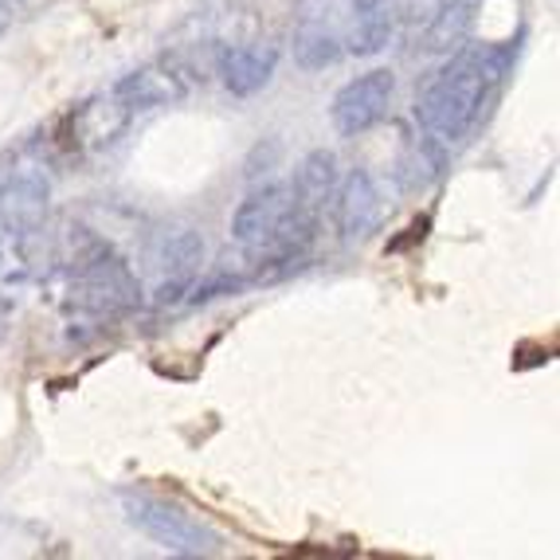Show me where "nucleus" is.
Returning <instances> with one entry per match:
<instances>
[{
	"mask_svg": "<svg viewBox=\"0 0 560 560\" xmlns=\"http://www.w3.org/2000/svg\"><path fill=\"white\" fill-rule=\"evenodd\" d=\"M393 39L388 0H294L290 56L302 71H326L346 56H376Z\"/></svg>",
	"mask_w": 560,
	"mask_h": 560,
	"instance_id": "1",
	"label": "nucleus"
},
{
	"mask_svg": "<svg viewBox=\"0 0 560 560\" xmlns=\"http://www.w3.org/2000/svg\"><path fill=\"white\" fill-rule=\"evenodd\" d=\"M502 75L494 51H463L455 47L447 63L423 83L420 98H416V121L428 141H435L440 150L458 145L475 130V121L482 118V106L490 98V86Z\"/></svg>",
	"mask_w": 560,
	"mask_h": 560,
	"instance_id": "2",
	"label": "nucleus"
},
{
	"mask_svg": "<svg viewBox=\"0 0 560 560\" xmlns=\"http://www.w3.org/2000/svg\"><path fill=\"white\" fill-rule=\"evenodd\" d=\"M71 306L94 318H118L141 306V279L106 240L83 235L71 255Z\"/></svg>",
	"mask_w": 560,
	"mask_h": 560,
	"instance_id": "3",
	"label": "nucleus"
},
{
	"mask_svg": "<svg viewBox=\"0 0 560 560\" xmlns=\"http://www.w3.org/2000/svg\"><path fill=\"white\" fill-rule=\"evenodd\" d=\"M121 514L153 545H161L165 552H177V557H212L220 549V533L212 525L200 522L197 514H188L185 505L165 502V498L130 490V494H121Z\"/></svg>",
	"mask_w": 560,
	"mask_h": 560,
	"instance_id": "4",
	"label": "nucleus"
},
{
	"mask_svg": "<svg viewBox=\"0 0 560 560\" xmlns=\"http://www.w3.org/2000/svg\"><path fill=\"white\" fill-rule=\"evenodd\" d=\"M150 302L153 306H177L188 299L192 282L200 279L205 267V235L188 224L161 228L150 240Z\"/></svg>",
	"mask_w": 560,
	"mask_h": 560,
	"instance_id": "5",
	"label": "nucleus"
},
{
	"mask_svg": "<svg viewBox=\"0 0 560 560\" xmlns=\"http://www.w3.org/2000/svg\"><path fill=\"white\" fill-rule=\"evenodd\" d=\"M51 205V180L39 165H12L0 177V235L32 240L44 228Z\"/></svg>",
	"mask_w": 560,
	"mask_h": 560,
	"instance_id": "6",
	"label": "nucleus"
},
{
	"mask_svg": "<svg viewBox=\"0 0 560 560\" xmlns=\"http://www.w3.org/2000/svg\"><path fill=\"white\" fill-rule=\"evenodd\" d=\"M393 94H396V75L388 67H373V71H364V75L349 79L334 98V130L341 138H361L384 121L388 106H393Z\"/></svg>",
	"mask_w": 560,
	"mask_h": 560,
	"instance_id": "7",
	"label": "nucleus"
},
{
	"mask_svg": "<svg viewBox=\"0 0 560 560\" xmlns=\"http://www.w3.org/2000/svg\"><path fill=\"white\" fill-rule=\"evenodd\" d=\"M279 67V47L255 36H232L215 44L212 71L220 75V83L235 94V98H252L262 86L275 79Z\"/></svg>",
	"mask_w": 560,
	"mask_h": 560,
	"instance_id": "8",
	"label": "nucleus"
},
{
	"mask_svg": "<svg viewBox=\"0 0 560 560\" xmlns=\"http://www.w3.org/2000/svg\"><path fill=\"white\" fill-rule=\"evenodd\" d=\"M192 86V79L185 75V67L177 59H161V63H145L130 75H121L110 86V98L118 106H126L130 114L141 110H158V106L180 103Z\"/></svg>",
	"mask_w": 560,
	"mask_h": 560,
	"instance_id": "9",
	"label": "nucleus"
},
{
	"mask_svg": "<svg viewBox=\"0 0 560 560\" xmlns=\"http://www.w3.org/2000/svg\"><path fill=\"white\" fill-rule=\"evenodd\" d=\"M334 220L337 232L346 243H361L381 228L384 220V200L369 168H353L346 180H337L334 188Z\"/></svg>",
	"mask_w": 560,
	"mask_h": 560,
	"instance_id": "10",
	"label": "nucleus"
},
{
	"mask_svg": "<svg viewBox=\"0 0 560 560\" xmlns=\"http://www.w3.org/2000/svg\"><path fill=\"white\" fill-rule=\"evenodd\" d=\"M290 205H294V200H290V185L267 180V185L252 188L232 215V240L240 243V252L243 255L259 252L262 243L275 235V228L282 224V215L290 212Z\"/></svg>",
	"mask_w": 560,
	"mask_h": 560,
	"instance_id": "11",
	"label": "nucleus"
},
{
	"mask_svg": "<svg viewBox=\"0 0 560 560\" xmlns=\"http://www.w3.org/2000/svg\"><path fill=\"white\" fill-rule=\"evenodd\" d=\"M133 114L126 106H118L114 98H94V103L79 106L71 114V133H67V145L71 153H98L106 145H114L126 126H130Z\"/></svg>",
	"mask_w": 560,
	"mask_h": 560,
	"instance_id": "12",
	"label": "nucleus"
},
{
	"mask_svg": "<svg viewBox=\"0 0 560 560\" xmlns=\"http://www.w3.org/2000/svg\"><path fill=\"white\" fill-rule=\"evenodd\" d=\"M337 188V158L329 150H314L302 158V165L294 168V180H290V197H294V208L302 212L318 215L326 212V205L334 200Z\"/></svg>",
	"mask_w": 560,
	"mask_h": 560,
	"instance_id": "13",
	"label": "nucleus"
},
{
	"mask_svg": "<svg viewBox=\"0 0 560 560\" xmlns=\"http://www.w3.org/2000/svg\"><path fill=\"white\" fill-rule=\"evenodd\" d=\"M475 9L478 0H443L435 20L428 24V32H423L416 47H420L423 56H451L467 39L470 24H475Z\"/></svg>",
	"mask_w": 560,
	"mask_h": 560,
	"instance_id": "14",
	"label": "nucleus"
},
{
	"mask_svg": "<svg viewBox=\"0 0 560 560\" xmlns=\"http://www.w3.org/2000/svg\"><path fill=\"white\" fill-rule=\"evenodd\" d=\"M440 145L435 141H428V138H420L416 145H408V153H404V165H400V185L404 188H428L431 180L440 177V165H443V158H440Z\"/></svg>",
	"mask_w": 560,
	"mask_h": 560,
	"instance_id": "15",
	"label": "nucleus"
},
{
	"mask_svg": "<svg viewBox=\"0 0 560 560\" xmlns=\"http://www.w3.org/2000/svg\"><path fill=\"white\" fill-rule=\"evenodd\" d=\"M443 0H393L388 12H393V36L400 32L408 44H420V36L428 32V24L435 20Z\"/></svg>",
	"mask_w": 560,
	"mask_h": 560,
	"instance_id": "16",
	"label": "nucleus"
},
{
	"mask_svg": "<svg viewBox=\"0 0 560 560\" xmlns=\"http://www.w3.org/2000/svg\"><path fill=\"white\" fill-rule=\"evenodd\" d=\"M279 153H282V145H279L275 138L267 141V150H262V145H255L252 161H247V180L271 177V173H275V161H279Z\"/></svg>",
	"mask_w": 560,
	"mask_h": 560,
	"instance_id": "17",
	"label": "nucleus"
},
{
	"mask_svg": "<svg viewBox=\"0 0 560 560\" xmlns=\"http://www.w3.org/2000/svg\"><path fill=\"white\" fill-rule=\"evenodd\" d=\"M9 20H12V0H0V32L9 28Z\"/></svg>",
	"mask_w": 560,
	"mask_h": 560,
	"instance_id": "18",
	"label": "nucleus"
}]
</instances>
